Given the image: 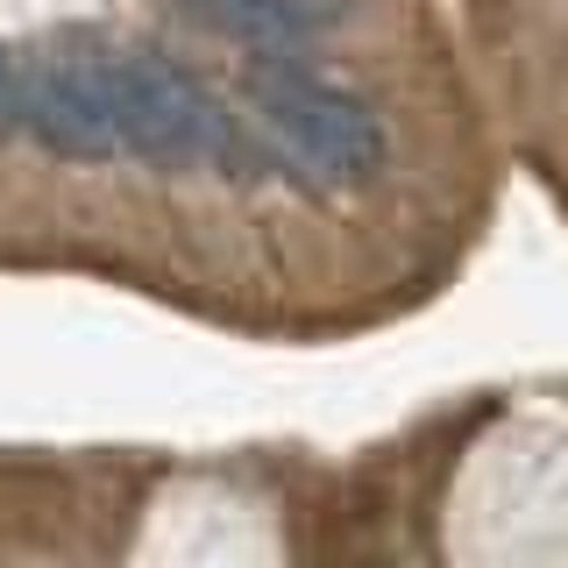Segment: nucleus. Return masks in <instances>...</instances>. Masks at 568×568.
<instances>
[{
    "label": "nucleus",
    "instance_id": "1",
    "mask_svg": "<svg viewBox=\"0 0 568 568\" xmlns=\"http://www.w3.org/2000/svg\"><path fill=\"white\" fill-rule=\"evenodd\" d=\"M106 121L121 156H164V164H213L235 150V121L192 71L156 58H93Z\"/></svg>",
    "mask_w": 568,
    "mask_h": 568
},
{
    "label": "nucleus",
    "instance_id": "2",
    "mask_svg": "<svg viewBox=\"0 0 568 568\" xmlns=\"http://www.w3.org/2000/svg\"><path fill=\"white\" fill-rule=\"evenodd\" d=\"M256 114L298 164H313L334 185H369L384 171V121L355 93L313 79L298 64H277L256 79Z\"/></svg>",
    "mask_w": 568,
    "mask_h": 568
},
{
    "label": "nucleus",
    "instance_id": "3",
    "mask_svg": "<svg viewBox=\"0 0 568 568\" xmlns=\"http://www.w3.org/2000/svg\"><path fill=\"white\" fill-rule=\"evenodd\" d=\"M22 129L43 142V150H58V156H85V164L121 156L85 50H50V58L29 64V79H22Z\"/></svg>",
    "mask_w": 568,
    "mask_h": 568
},
{
    "label": "nucleus",
    "instance_id": "4",
    "mask_svg": "<svg viewBox=\"0 0 568 568\" xmlns=\"http://www.w3.org/2000/svg\"><path fill=\"white\" fill-rule=\"evenodd\" d=\"M192 14H206L213 29L242 36V43H263V50H292L306 36L327 29V8L320 0H185Z\"/></svg>",
    "mask_w": 568,
    "mask_h": 568
},
{
    "label": "nucleus",
    "instance_id": "5",
    "mask_svg": "<svg viewBox=\"0 0 568 568\" xmlns=\"http://www.w3.org/2000/svg\"><path fill=\"white\" fill-rule=\"evenodd\" d=\"M22 129V79H14V64L0 58V135Z\"/></svg>",
    "mask_w": 568,
    "mask_h": 568
}]
</instances>
